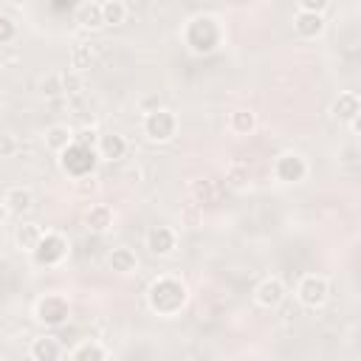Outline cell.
<instances>
[{"instance_id":"30bf717a","label":"cell","mask_w":361,"mask_h":361,"mask_svg":"<svg viewBox=\"0 0 361 361\" xmlns=\"http://www.w3.org/2000/svg\"><path fill=\"white\" fill-rule=\"evenodd\" d=\"M147 248H149V254H155V257H166V254L175 248V231L166 228V226H152V228L147 231Z\"/></svg>"},{"instance_id":"4fadbf2b","label":"cell","mask_w":361,"mask_h":361,"mask_svg":"<svg viewBox=\"0 0 361 361\" xmlns=\"http://www.w3.org/2000/svg\"><path fill=\"white\" fill-rule=\"evenodd\" d=\"M3 203L11 214H23V212H31L34 209V195L31 189H23V186H11L6 195H3Z\"/></svg>"},{"instance_id":"4dcf8cb0","label":"cell","mask_w":361,"mask_h":361,"mask_svg":"<svg viewBox=\"0 0 361 361\" xmlns=\"http://www.w3.org/2000/svg\"><path fill=\"white\" fill-rule=\"evenodd\" d=\"M76 192H79V195H93V192H96V178H93V172L76 178Z\"/></svg>"},{"instance_id":"9c48e42d","label":"cell","mask_w":361,"mask_h":361,"mask_svg":"<svg viewBox=\"0 0 361 361\" xmlns=\"http://www.w3.org/2000/svg\"><path fill=\"white\" fill-rule=\"evenodd\" d=\"M254 299H257L259 307H268V310H271V307H279L282 299H285V285H282V279H279V276H265V279L257 285Z\"/></svg>"},{"instance_id":"5bb4252c","label":"cell","mask_w":361,"mask_h":361,"mask_svg":"<svg viewBox=\"0 0 361 361\" xmlns=\"http://www.w3.org/2000/svg\"><path fill=\"white\" fill-rule=\"evenodd\" d=\"M110 226H113V212H110V206L96 203V206L87 209V214H85V228H87V231L102 234V231H107Z\"/></svg>"},{"instance_id":"5b68a950","label":"cell","mask_w":361,"mask_h":361,"mask_svg":"<svg viewBox=\"0 0 361 361\" xmlns=\"http://www.w3.org/2000/svg\"><path fill=\"white\" fill-rule=\"evenodd\" d=\"M175 130H178V118H175V113L166 110V107H155V110H149V113L144 116V135H147L149 141L164 144V141H169V138L175 135Z\"/></svg>"},{"instance_id":"2e32d148","label":"cell","mask_w":361,"mask_h":361,"mask_svg":"<svg viewBox=\"0 0 361 361\" xmlns=\"http://www.w3.org/2000/svg\"><path fill=\"white\" fill-rule=\"evenodd\" d=\"M228 127H231L234 135H251L254 127H257V116H254L251 110L240 107V110H234V113L228 116Z\"/></svg>"},{"instance_id":"484cf974","label":"cell","mask_w":361,"mask_h":361,"mask_svg":"<svg viewBox=\"0 0 361 361\" xmlns=\"http://www.w3.org/2000/svg\"><path fill=\"white\" fill-rule=\"evenodd\" d=\"M192 195L197 197V200H203V203H214V186H212V180H195L192 183Z\"/></svg>"},{"instance_id":"44dd1931","label":"cell","mask_w":361,"mask_h":361,"mask_svg":"<svg viewBox=\"0 0 361 361\" xmlns=\"http://www.w3.org/2000/svg\"><path fill=\"white\" fill-rule=\"evenodd\" d=\"M39 237H42V228H39L37 223H23V226H17V231H14V243H17L23 251H34V245L39 243Z\"/></svg>"},{"instance_id":"6da1fadb","label":"cell","mask_w":361,"mask_h":361,"mask_svg":"<svg viewBox=\"0 0 361 361\" xmlns=\"http://www.w3.org/2000/svg\"><path fill=\"white\" fill-rule=\"evenodd\" d=\"M186 296H189V290H186V285L180 279H175V276H158L149 285V290H147V305L158 316H175L186 305Z\"/></svg>"},{"instance_id":"9a60e30c","label":"cell","mask_w":361,"mask_h":361,"mask_svg":"<svg viewBox=\"0 0 361 361\" xmlns=\"http://www.w3.org/2000/svg\"><path fill=\"white\" fill-rule=\"evenodd\" d=\"M99 155L104 158V161H118V158H124V152H127V141H124V135H116V133H107V135H99Z\"/></svg>"},{"instance_id":"cb8c5ba5","label":"cell","mask_w":361,"mask_h":361,"mask_svg":"<svg viewBox=\"0 0 361 361\" xmlns=\"http://www.w3.org/2000/svg\"><path fill=\"white\" fill-rule=\"evenodd\" d=\"M90 62H93L90 45H73V51H71V68L85 71V68H90Z\"/></svg>"},{"instance_id":"603a6c76","label":"cell","mask_w":361,"mask_h":361,"mask_svg":"<svg viewBox=\"0 0 361 361\" xmlns=\"http://www.w3.org/2000/svg\"><path fill=\"white\" fill-rule=\"evenodd\" d=\"M71 358H73V361H104V358H107V350L99 347V344H93V341H87V344H79V347L71 353Z\"/></svg>"},{"instance_id":"4316f807","label":"cell","mask_w":361,"mask_h":361,"mask_svg":"<svg viewBox=\"0 0 361 361\" xmlns=\"http://www.w3.org/2000/svg\"><path fill=\"white\" fill-rule=\"evenodd\" d=\"M39 93L42 96H59L62 93V73H51L48 79L39 82Z\"/></svg>"},{"instance_id":"d4e9b609","label":"cell","mask_w":361,"mask_h":361,"mask_svg":"<svg viewBox=\"0 0 361 361\" xmlns=\"http://www.w3.org/2000/svg\"><path fill=\"white\" fill-rule=\"evenodd\" d=\"M226 180L231 183V186H245L248 183V166L245 164H231L228 166V172H226Z\"/></svg>"},{"instance_id":"f1b7e54d","label":"cell","mask_w":361,"mask_h":361,"mask_svg":"<svg viewBox=\"0 0 361 361\" xmlns=\"http://www.w3.org/2000/svg\"><path fill=\"white\" fill-rule=\"evenodd\" d=\"M14 34H17L14 20H11V17H6V14H0V45L11 42V39H14Z\"/></svg>"},{"instance_id":"3957f363","label":"cell","mask_w":361,"mask_h":361,"mask_svg":"<svg viewBox=\"0 0 361 361\" xmlns=\"http://www.w3.org/2000/svg\"><path fill=\"white\" fill-rule=\"evenodd\" d=\"M31 257H34L37 265H45V268L59 265V262L68 257V240H65L59 231H42V237H39V243L34 245Z\"/></svg>"},{"instance_id":"8fae6325","label":"cell","mask_w":361,"mask_h":361,"mask_svg":"<svg viewBox=\"0 0 361 361\" xmlns=\"http://www.w3.org/2000/svg\"><path fill=\"white\" fill-rule=\"evenodd\" d=\"M293 28L302 39H316L322 31H324V17L322 14H313V11H299L293 17Z\"/></svg>"},{"instance_id":"7c38bea8","label":"cell","mask_w":361,"mask_h":361,"mask_svg":"<svg viewBox=\"0 0 361 361\" xmlns=\"http://www.w3.org/2000/svg\"><path fill=\"white\" fill-rule=\"evenodd\" d=\"M333 116L338 118V121H353L355 116H361V102H358V96L353 93V90H347V93H338V99L333 102Z\"/></svg>"},{"instance_id":"8992f818","label":"cell","mask_w":361,"mask_h":361,"mask_svg":"<svg viewBox=\"0 0 361 361\" xmlns=\"http://www.w3.org/2000/svg\"><path fill=\"white\" fill-rule=\"evenodd\" d=\"M34 316H37V322L45 324V327H59V324L68 322L71 305H68V299H65L62 293H48V296H42V299L37 302Z\"/></svg>"},{"instance_id":"7a4b0ae2","label":"cell","mask_w":361,"mask_h":361,"mask_svg":"<svg viewBox=\"0 0 361 361\" xmlns=\"http://www.w3.org/2000/svg\"><path fill=\"white\" fill-rule=\"evenodd\" d=\"M183 42L189 45L192 54H209V51H214L217 42H220V25H217L212 17L197 14V17H192V20L186 23V28H183Z\"/></svg>"},{"instance_id":"f546056e","label":"cell","mask_w":361,"mask_h":361,"mask_svg":"<svg viewBox=\"0 0 361 361\" xmlns=\"http://www.w3.org/2000/svg\"><path fill=\"white\" fill-rule=\"evenodd\" d=\"M96 130H79V133H73V144H82V147H96Z\"/></svg>"},{"instance_id":"836d02e7","label":"cell","mask_w":361,"mask_h":361,"mask_svg":"<svg viewBox=\"0 0 361 361\" xmlns=\"http://www.w3.org/2000/svg\"><path fill=\"white\" fill-rule=\"evenodd\" d=\"M6 214H8V209H6V203H3V200H0V223H3V220H6Z\"/></svg>"},{"instance_id":"d6a6232c","label":"cell","mask_w":361,"mask_h":361,"mask_svg":"<svg viewBox=\"0 0 361 361\" xmlns=\"http://www.w3.org/2000/svg\"><path fill=\"white\" fill-rule=\"evenodd\" d=\"M330 6V0H299V11H313V14H324V8Z\"/></svg>"},{"instance_id":"83f0119b","label":"cell","mask_w":361,"mask_h":361,"mask_svg":"<svg viewBox=\"0 0 361 361\" xmlns=\"http://www.w3.org/2000/svg\"><path fill=\"white\" fill-rule=\"evenodd\" d=\"M82 90V76L76 71H65L62 73V93H79Z\"/></svg>"},{"instance_id":"ffe728a7","label":"cell","mask_w":361,"mask_h":361,"mask_svg":"<svg viewBox=\"0 0 361 361\" xmlns=\"http://www.w3.org/2000/svg\"><path fill=\"white\" fill-rule=\"evenodd\" d=\"M76 23L82 25V28H102L104 23H102V3H82L79 6V11H76Z\"/></svg>"},{"instance_id":"7402d4cb","label":"cell","mask_w":361,"mask_h":361,"mask_svg":"<svg viewBox=\"0 0 361 361\" xmlns=\"http://www.w3.org/2000/svg\"><path fill=\"white\" fill-rule=\"evenodd\" d=\"M124 20H127L124 0H107V3H102V23L104 25H121Z\"/></svg>"},{"instance_id":"ac0fdd59","label":"cell","mask_w":361,"mask_h":361,"mask_svg":"<svg viewBox=\"0 0 361 361\" xmlns=\"http://www.w3.org/2000/svg\"><path fill=\"white\" fill-rule=\"evenodd\" d=\"M28 353H31L34 361H56V358L62 355L56 338H34V344H31Z\"/></svg>"},{"instance_id":"277c9868","label":"cell","mask_w":361,"mask_h":361,"mask_svg":"<svg viewBox=\"0 0 361 361\" xmlns=\"http://www.w3.org/2000/svg\"><path fill=\"white\" fill-rule=\"evenodd\" d=\"M59 155H62V158H59L62 169H65L68 175H73V178L90 175L93 166H96V152H93V147H82V144H73V141H71Z\"/></svg>"},{"instance_id":"e0dca14e","label":"cell","mask_w":361,"mask_h":361,"mask_svg":"<svg viewBox=\"0 0 361 361\" xmlns=\"http://www.w3.org/2000/svg\"><path fill=\"white\" fill-rule=\"evenodd\" d=\"M71 141H73V130L65 127V124H54V127L45 130V147L54 149V152H62Z\"/></svg>"},{"instance_id":"ba28073f","label":"cell","mask_w":361,"mask_h":361,"mask_svg":"<svg viewBox=\"0 0 361 361\" xmlns=\"http://www.w3.org/2000/svg\"><path fill=\"white\" fill-rule=\"evenodd\" d=\"M274 175L282 183H299L307 175V161L299 152H282L274 164Z\"/></svg>"},{"instance_id":"1f68e13d","label":"cell","mask_w":361,"mask_h":361,"mask_svg":"<svg viewBox=\"0 0 361 361\" xmlns=\"http://www.w3.org/2000/svg\"><path fill=\"white\" fill-rule=\"evenodd\" d=\"M17 138L14 135H0V158H11L17 152Z\"/></svg>"},{"instance_id":"d6986e66","label":"cell","mask_w":361,"mask_h":361,"mask_svg":"<svg viewBox=\"0 0 361 361\" xmlns=\"http://www.w3.org/2000/svg\"><path fill=\"white\" fill-rule=\"evenodd\" d=\"M107 265H110L116 274H130V271H135L138 259H135V254H133L130 248H113L110 257H107Z\"/></svg>"},{"instance_id":"52a82bcc","label":"cell","mask_w":361,"mask_h":361,"mask_svg":"<svg viewBox=\"0 0 361 361\" xmlns=\"http://www.w3.org/2000/svg\"><path fill=\"white\" fill-rule=\"evenodd\" d=\"M327 293H330V285L324 276H316V274H307L299 279V288H296V299L305 305V307H322L327 302Z\"/></svg>"}]
</instances>
